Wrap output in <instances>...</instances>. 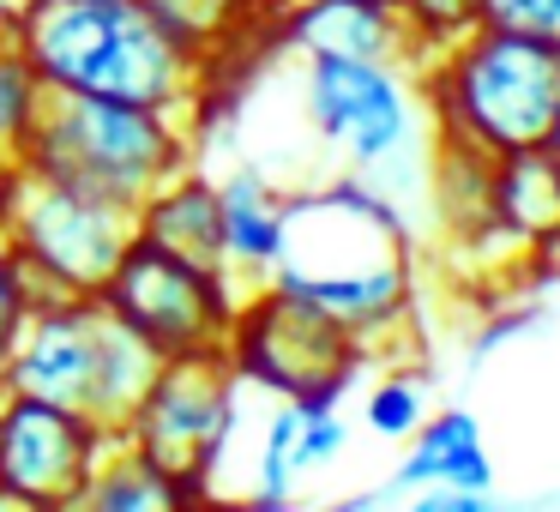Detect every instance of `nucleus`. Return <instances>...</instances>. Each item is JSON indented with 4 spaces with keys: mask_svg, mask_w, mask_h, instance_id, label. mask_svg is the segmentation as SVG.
<instances>
[{
    "mask_svg": "<svg viewBox=\"0 0 560 512\" xmlns=\"http://www.w3.org/2000/svg\"><path fill=\"white\" fill-rule=\"evenodd\" d=\"M7 37L25 49L49 91L151 103L199 121L218 61L175 37L151 0H31L7 19Z\"/></svg>",
    "mask_w": 560,
    "mask_h": 512,
    "instance_id": "f257e3e1",
    "label": "nucleus"
},
{
    "mask_svg": "<svg viewBox=\"0 0 560 512\" xmlns=\"http://www.w3.org/2000/svg\"><path fill=\"white\" fill-rule=\"evenodd\" d=\"M266 283L326 307L362 338V350H374V338L404 326L416 295L398 211L362 182H331L295 199L283 194V254Z\"/></svg>",
    "mask_w": 560,
    "mask_h": 512,
    "instance_id": "f03ea898",
    "label": "nucleus"
},
{
    "mask_svg": "<svg viewBox=\"0 0 560 512\" xmlns=\"http://www.w3.org/2000/svg\"><path fill=\"white\" fill-rule=\"evenodd\" d=\"M422 97L434 115V139L470 146L482 158L548 146L560 97V49L536 37L476 25L458 43L434 49L422 67Z\"/></svg>",
    "mask_w": 560,
    "mask_h": 512,
    "instance_id": "7ed1b4c3",
    "label": "nucleus"
},
{
    "mask_svg": "<svg viewBox=\"0 0 560 512\" xmlns=\"http://www.w3.org/2000/svg\"><path fill=\"white\" fill-rule=\"evenodd\" d=\"M158 362L163 356L145 350L97 295H43L0 362V386L85 410L91 422L121 434Z\"/></svg>",
    "mask_w": 560,
    "mask_h": 512,
    "instance_id": "20e7f679",
    "label": "nucleus"
},
{
    "mask_svg": "<svg viewBox=\"0 0 560 512\" xmlns=\"http://www.w3.org/2000/svg\"><path fill=\"white\" fill-rule=\"evenodd\" d=\"M19 163H31L43 175H67L79 187H97L121 206H139L151 187H163L175 170L194 163V121L151 109V103L43 85V109Z\"/></svg>",
    "mask_w": 560,
    "mask_h": 512,
    "instance_id": "39448f33",
    "label": "nucleus"
},
{
    "mask_svg": "<svg viewBox=\"0 0 560 512\" xmlns=\"http://www.w3.org/2000/svg\"><path fill=\"white\" fill-rule=\"evenodd\" d=\"M0 235L19 254L37 302L43 295H97L109 271L121 266V254L133 247V206L67 182V175L13 163Z\"/></svg>",
    "mask_w": 560,
    "mask_h": 512,
    "instance_id": "423d86ee",
    "label": "nucleus"
},
{
    "mask_svg": "<svg viewBox=\"0 0 560 512\" xmlns=\"http://www.w3.org/2000/svg\"><path fill=\"white\" fill-rule=\"evenodd\" d=\"M223 356L235 362L242 380L278 392L283 404H338L368 362L362 338L343 319H331L326 307L302 302L278 283H247L242 290Z\"/></svg>",
    "mask_w": 560,
    "mask_h": 512,
    "instance_id": "0eeeda50",
    "label": "nucleus"
},
{
    "mask_svg": "<svg viewBox=\"0 0 560 512\" xmlns=\"http://www.w3.org/2000/svg\"><path fill=\"white\" fill-rule=\"evenodd\" d=\"M97 302L109 307L145 350L187 356V350H223L235 302H242V283L223 266H199V259H182V254H170V247H151L133 235L121 266H115L109 283L97 290Z\"/></svg>",
    "mask_w": 560,
    "mask_h": 512,
    "instance_id": "6e6552de",
    "label": "nucleus"
},
{
    "mask_svg": "<svg viewBox=\"0 0 560 512\" xmlns=\"http://www.w3.org/2000/svg\"><path fill=\"white\" fill-rule=\"evenodd\" d=\"M235 404H242V374L223 350L163 356L121 434L206 500L211 470H218L223 446L235 434Z\"/></svg>",
    "mask_w": 560,
    "mask_h": 512,
    "instance_id": "1a4fd4ad",
    "label": "nucleus"
},
{
    "mask_svg": "<svg viewBox=\"0 0 560 512\" xmlns=\"http://www.w3.org/2000/svg\"><path fill=\"white\" fill-rule=\"evenodd\" d=\"M109 428L37 392H0V507L67 512L85 507Z\"/></svg>",
    "mask_w": 560,
    "mask_h": 512,
    "instance_id": "9d476101",
    "label": "nucleus"
},
{
    "mask_svg": "<svg viewBox=\"0 0 560 512\" xmlns=\"http://www.w3.org/2000/svg\"><path fill=\"white\" fill-rule=\"evenodd\" d=\"M307 121L319 127L326 146H338L355 170L392 163L416 133L410 85L404 67L355 61V55L307 49Z\"/></svg>",
    "mask_w": 560,
    "mask_h": 512,
    "instance_id": "9b49d317",
    "label": "nucleus"
},
{
    "mask_svg": "<svg viewBox=\"0 0 560 512\" xmlns=\"http://www.w3.org/2000/svg\"><path fill=\"white\" fill-rule=\"evenodd\" d=\"M133 235L151 247H170L182 259H199V266H223V194H218V182L199 175L194 163L175 170L170 182L151 187L133 206Z\"/></svg>",
    "mask_w": 560,
    "mask_h": 512,
    "instance_id": "f8f14e48",
    "label": "nucleus"
},
{
    "mask_svg": "<svg viewBox=\"0 0 560 512\" xmlns=\"http://www.w3.org/2000/svg\"><path fill=\"white\" fill-rule=\"evenodd\" d=\"M290 19L302 49H331V55L386 61L416 73V43L404 31L398 7H386V0H295Z\"/></svg>",
    "mask_w": 560,
    "mask_h": 512,
    "instance_id": "ddd939ff",
    "label": "nucleus"
},
{
    "mask_svg": "<svg viewBox=\"0 0 560 512\" xmlns=\"http://www.w3.org/2000/svg\"><path fill=\"white\" fill-rule=\"evenodd\" d=\"M494 230L530 259L560 254V170L548 146L494 158Z\"/></svg>",
    "mask_w": 560,
    "mask_h": 512,
    "instance_id": "4468645a",
    "label": "nucleus"
},
{
    "mask_svg": "<svg viewBox=\"0 0 560 512\" xmlns=\"http://www.w3.org/2000/svg\"><path fill=\"white\" fill-rule=\"evenodd\" d=\"M223 194V266L242 283H266L283 254V194L259 170H235L218 182Z\"/></svg>",
    "mask_w": 560,
    "mask_h": 512,
    "instance_id": "2eb2a0df",
    "label": "nucleus"
},
{
    "mask_svg": "<svg viewBox=\"0 0 560 512\" xmlns=\"http://www.w3.org/2000/svg\"><path fill=\"white\" fill-rule=\"evenodd\" d=\"M194 488L175 470H163L151 452H139L127 434L109 440V452L97 458V476L85 488L91 512H170V507H194Z\"/></svg>",
    "mask_w": 560,
    "mask_h": 512,
    "instance_id": "dca6fc26",
    "label": "nucleus"
},
{
    "mask_svg": "<svg viewBox=\"0 0 560 512\" xmlns=\"http://www.w3.org/2000/svg\"><path fill=\"white\" fill-rule=\"evenodd\" d=\"M434 211L452 230V242L494 230V158L434 139Z\"/></svg>",
    "mask_w": 560,
    "mask_h": 512,
    "instance_id": "f3484780",
    "label": "nucleus"
},
{
    "mask_svg": "<svg viewBox=\"0 0 560 512\" xmlns=\"http://www.w3.org/2000/svg\"><path fill=\"white\" fill-rule=\"evenodd\" d=\"M37 109H43V79L0 25V163H19L31 127H37Z\"/></svg>",
    "mask_w": 560,
    "mask_h": 512,
    "instance_id": "a211bd4d",
    "label": "nucleus"
},
{
    "mask_svg": "<svg viewBox=\"0 0 560 512\" xmlns=\"http://www.w3.org/2000/svg\"><path fill=\"white\" fill-rule=\"evenodd\" d=\"M247 7H254V0H151V13H158L175 37L194 43L199 55H211V61H223V49H235V37H242V25H247Z\"/></svg>",
    "mask_w": 560,
    "mask_h": 512,
    "instance_id": "6ab92c4d",
    "label": "nucleus"
},
{
    "mask_svg": "<svg viewBox=\"0 0 560 512\" xmlns=\"http://www.w3.org/2000/svg\"><path fill=\"white\" fill-rule=\"evenodd\" d=\"M398 19L416 43V67H422L434 49H446L464 31L482 25V0H398Z\"/></svg>",
    "mask_w": 560,
    "mask_h": 512,
    "instance_id": "aec40b11",
    "label": "nucleus"
},
{
    "mask_svg": "<svg viewBox=\"0 0 560 512\" xmlns=\"http://www.w3.org/2000/svg\"><path fill=\"white\" fill-rule=\"evenodd\" d=\"M458 440H476V422L464 410H440L434 422H422L416 428V452L404 458V470H398V482L404 488H416V482H434L440 476V458H446Z\"/></svg>",
    "mask_w": 560,
    "mask_h": 512,
    "instance_id": "412c9836",
    "label": "nucleus"
},
{
    "mask_svg": "<svg viewBox=\"0 0 560 512\" xmlns=\"http://www.w3.org/2000/svg\"><path fill=\"white\" fill-rule=\"evenodd\" d=\"M295 434H302V404H283L266 428V452H259V500L278 507L290 494V476H295Z\"/></svg>",
    "mask_w": 560,
    "mask_h": 512,
    "instance_id": "4be33fe9",
    "label": "nucleus"
},
{
    "mask_svg": "<svg viewBox=\"0 0 560 512\" xmlns=\"http://www.w3.org/2000/svg\"><path fill=\"white\" fill-rule=\"evenodd\" d=\"M368 428L386 440H404L422 428V380L410 374H386L374 392H368Z\"/></svg>",
    "mask_w": 560,
    "mask_h": 512,
    "instance_id": "5701e85b",
    "label": "nucleus"
},
{
    "mask_svg": "<svg viewBox=\"0 0 560 512\" xmlns=\"http://www.w3.org/2000/svg\"><path fill=\"white\" fill-rule=\"evenodd\" d=\"M482 25L560 49V0H482Z\"/></svg>",
    "mask_w": 560,
    "mask_h": 512,
    "instance_id": "b1692460",
    "label": "nucleus"
},
{
    "mask_svg": "<svg viewBox=\"0 0 560 512\" xmlns=\"http://www.w3.org/2000/svg\"><path fill=\"white\" fill-rule=\"evenodd\" d=\"M31 307H37V290H31L19 254L7 247V235H0V362H7L13 338L25 331V314H31Z\"/></svg>",
    "mask_w": 560,
    "mask_h": 512,
    "instance_id": "393cba45",
    "label": "nucleus"
},
{
    "mask_svg": "<svg viewBox=\"0 0 560 512\" xmlns=\"http://www.w3.org/2000/svg\"><path fill=\"white\" fill-rule=\"evenodd\" d=\"M350 428H343L338 404H302V434H295V470H314V464L338 458Z\"/></svg>",
    "mask_w": 560,
    "mask_h": 512,
    "instance_id": "a878e982",
    "label": "nucleus"
},
{
    "mask_svg": "<svg viewBox=\"0 0 560 512\" xmlns=\"http://www.w3.org/2000/svg\"><path fill=\"white\" fill-rule=\"evenodd\" d=\"M488 476H494V464H488V452H482V440H458V446L440 458V476H434V488H452V494H482L488 488Z\"/></svg>",
    "mask_w": 560,
    "mask_h": 512,
    "instance_id": "bb28decb",
    "label": "nucleus"
},
{
    "mask_svg": "<svg viewBox=\"0 0 560 512\" xmlns=\"http://www.w3.org/2000/svg\"><path fill=\"white\" fill-rule=\"evenodd\" d=\"M548 151H560V97H555V121H548Z\"/></svg>",
    "mask_w": 560,
    "mask_h": 512,
    "instance_id": "cd10ccee",
    "label": "nucleus"
},
{
    "mask_svg": "<svg viewBox=\"0 0 560 512\" xmlns=\"http://www.w3.org/2000/svg\"><path fill=\"white\" fill-rule=\"evenodd\" d=\"M25 7H31V0H0V25H7L13 13H25Z\"/></svg>",
    "mask_w": 560,
    "mask_h": 512,
    "instance_id": "c85d7f7f",
    "label": "nucleus"
},
{
    "mask_svg": "<svg viewBox=\"0 0 560 512\" xmlns=\"http://www.w3.org/2000/svg\"><path fill=\"white\" fill-rule=\"evenodd\" d=\"M7 175H13V163H0V206H7Z\"/></svg>",
    "mask_w": 560,
    "mask_h": 512,
    "instance_id": "c756f323",
    "label": "nucleus"
},
{
    "mask_svg": "<svg viewBox=\"0 0 560 512\" xmlns=\"http://www.w3.org/2000/svg\"><path fill=\"white\" fill-rule=\"evenodd\" d=\"M555 170H560V151H555Z\"/></svg>",
    "mask_w": 560,
    "mask_h": 512,
    "instance_id": "7c9ffc66",
    "label": "nucleus"
},
{
    "mask_svg": "<svg viewBox=\"0 0 560 512\" xmlns=\"http://www.w3.org/2000/svg\"><path fill=\"white\" fill-rule=\"evenodd\" d=\"M386 7H398V0H386Z\"/></svg>",
    "mask_w": 560,
    "mask_h": 512,
    "instance_id": "2f4dec72",
    "label": "nucleus"
},
{
    "mask_svg": "<svg viewBox=\"0 0 560 512\" xmlns=\"http://www.w3.org/2000/svg\"><path fill=\"white\" fill-rule=\"evenodd\" d=\"M0 392H7V386H0Z\"/></svg>",
    "mask_w": 560,
    "mask_h": 512,
    "instance_id": "473e14b6",
    "label": "nucleus"
}]
</instances>
